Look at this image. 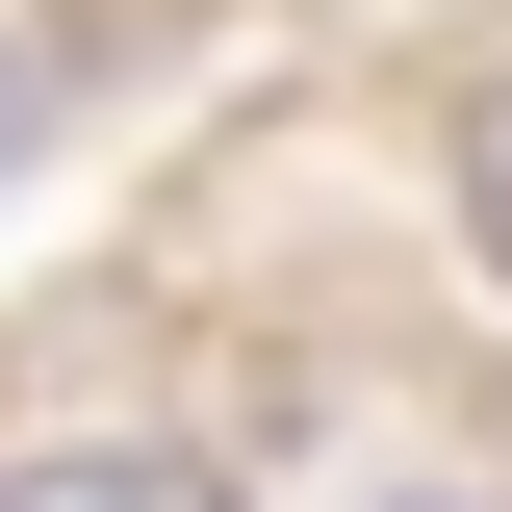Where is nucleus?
Wrapping results in <instances>:
<instances>
[{
    "label": "nucleus",
    "mask_w": 512,
    "mask_h": 512,
    "mask_svg": "<svg viewBox=\"0 0 512 512\" xmlns=\"http://www.w3.org/2000/svg\"><path fill=\"white\" fill-rule=\"evenodd\" d=\"M0 512H231L205 461H128V436H77V461H0Z\"/></svg>",
    "instance_id": "f257e3e1"
}]
</instances>
